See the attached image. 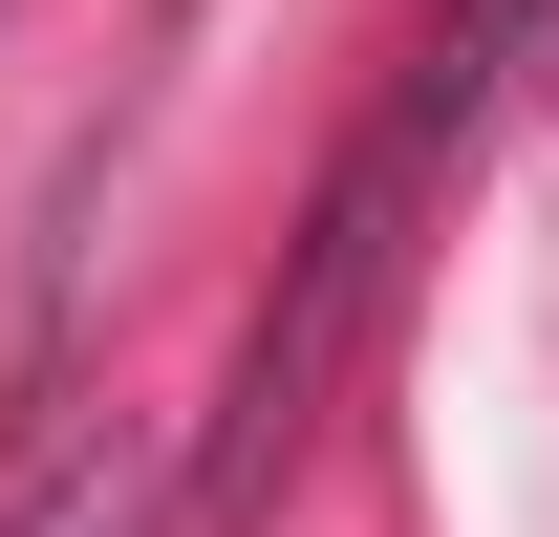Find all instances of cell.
Segmentation results:
<instances>
[{"label":"cell","mask_w":559,"mask_h":537,"mask_svg":"<svg viewBox=\"0 0 559 537\" xmlns=\"http://www.w3.org/2000/svg\"><path fill=\"white\" fill-rule=\"evenodd\" d=\"M130 516H151V430H86V452H44L0 494V537H130Z\"/></svg>","instance_id":"obj_1"},{"label":"cell","mask_w":559,"mask_h":537,"mask_svg":"<svg viewBox=\"0 0 559 537\" xmlns=\"http://www.w3.org/2000/svg\"><path fill=\"white\" fill-rule=\"evenodd\" d=\"M516 22H538V0H474V22H452V44H516Z\"/></svg>","instance_id":"obj_2"}]
</instances>
